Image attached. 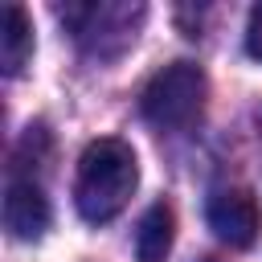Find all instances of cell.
<instances>
[{
  "label": "cell",
  "instance_id": "cell-1",
  "mask_svg": "<svg viewBox=\"0 0 262 262\" xmlns=\"http://www.w3.org/2000/svg\"><path fill=\"white\" fill-rule=\"evenodd\" d=\"M139 184V164L131 143L123 139H94L82 160H78V180H74V205L90 225H102L119 217Z\"/></svg>",
  "mask_w": 262,
  "mask_h": 262
},
{
  "label": "cell",
  "instance_id": "cell-2",
  "mask_svg": "<svg viewBox=\"0 0 262 262\" xmlns=\"http://www.w3.org/2000/svg\"><path fill=\"white\" fill-rule=\"evenodd\" d=\"M57 16L86 57L115 61L119 53H127L135 45V33H139L147 8L127 4V0H98V4L90 0V4H61Z\"/></svg>",
  "mask_w": 262,
  "mask_h": 262
},
{
  "label": "cell",
  "instance_id": "cell-3",
  "mask_svg": "<svg viewBox=\"0 0 262 262\" xmlns=\"http://www.w3.org/2000/svg\"><path fill=\"white\" fill-rule=\"evenodd\" d=\"M205 90H209V82H205L201 66H192V61H172V66H164L160 74L147 78V86H143V94H139V111H143V119H147L151 127H160V131H184V127H192V123L201 119V111H205Z\"/></svg>",
  "mask_w": 262,
  "mask_h": 262
},
{
  "label": "cell",
  "instance_id": "cell-4",
  "mask_svg": "<svg viewBox=\"0 0 262 262\" xmlns=\"http://www.w3.org/2000/svg\"><path fill=\"white\" fill-rule=\"evenodd\" d=\"M205 221H209V229H213L225 246L246 250V246H254V237H258V229H262V209H258V201H254L250 188L229 184V188H213V192H209V201H205Z\"/></svg>",
  "mask_w": 262,
  "mask_h": 262
},
{
  "label": "cell",
  "instance_id": "cell-5",
  "mask_svg": "<svg viewBox=\"0 0 262 262\" xmlns=\"http://www.w3.org/2000/svg\"><path fill=\"white\" fill-rule=\"evenodd\" d=\"M4 229L20 242H37L49 229V196L33 176H8L4 188Z\"/></svg>",
  "mask_w": 262,
  "mask_h": 262
},
{
  "label": "cell",
  "instance_id": "cell-6",
  "mask_svg": "<svg viewBox=\"0 0 262 262\" xmlns=\"http://www.w3.org/2000/svg\"><path fill=\"white\" fill-rule=\"evenodd\" d=\"M172 237H176V213H172V205L156 201L139 217V229H135V254H139V262H164L168 250H172Z\"/></svg>",
  "mask_w": 262,
  "mask_h": 262
},
{
  "label": "cell",
  "instance_id": "cell-7",
  "mask_svg": "<svg viewBox=\"0 0 262 262\" xmlns=\"http://www.w3.org/2000/svg\"><path fill=\"white\" fill-rule=\"evenodd\" d=\"M33 57V20L20 4L4 8V29H0V66L8 78H16Z\"/></svg>",
  "mask_w": 262,
  "mask_h": 262
},
{
  "label": "cell",
  "instance_id": "cell-8",
  "mask_svg": "<svg viewBox=\"0 0 262 262\" xmlns=\"http://www.w3.org/2000/svg\"><path fill=\"white\" fill-rule=\"evenodd\" d=\"M246 49H250V57H258V61H262V4H254V8H250V25H246Z\"/></svg>",
  "mask_w": 262,
  "mask_h": 262
},
{
  "label": "cell",
  "instance_id": "cell-9",
  "mask_svg": "<svg viewBox=\"0 0 262 262\" xmlns=\"http://www.w3.org/2000/svg\"><path fill=\"white\" fill-rule=\"evenodd\" d=\"M258 123H262V115H258Z\"/></svg>",
  "mask_w": 262,
  "mask_h": 262
}]
</instances>
